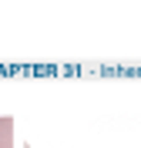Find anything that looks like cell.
I'll return each instance as SVG.
<instances>
[{
  "mask_svg": "<svg viewBox=\"0 0 141 148\" xmlns=\"http://www.w3.org/2000/svg\"><path fill=\"white\" fill-rule=\"evenodd\" d=\"M0 148H14V121L0 118Z\"/></svg>",
  "mask_w": 141,
  "mask_h": 148,
  "instance_id": "1",
  "label": "cell"
}]
</instances>
